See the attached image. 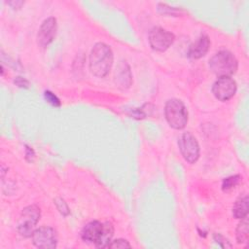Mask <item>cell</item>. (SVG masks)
Returning <instances> with one entry per match:
<instances>
[{
  "mask_svg": "<svg viewBox=\"0 0 249 249\" xmlns=\"http://www.w3.org/2000/svg\"><path fill=\"white\" fill-rule=\"evenodd\" d=\"M114 234V227L110 222L101 223L92 221L82 230L81 236L85 242L95 245L98 248H106Z\"/></svg>",
  "mask_w": 249,
  "mask_h": 249,
  "instance_id": "obj_1",
  "label": "cell"
},
{
  "mask_svg": "<svg viewBox=\"0 0 249 249\" xmlns=\"http://www.w3.org/2000/svg\"><path fill=\"white\" fill-rule=\"evenodd\" d=\"M113 60L111 48L105 43H96L89 54V69L94 76L103 78L109 73Z\"/></svg>",
  "mask_w": 249,
  "mask_h": 249,
  "instance_id": "obj_2",
  "label": "cell"
},
{
  "mask_svg": "<svg viewBox=\"0 0 249 249\" xmlns=\"http://www.w3.org/2000/svg\"><path fill=\"white\" fill-rule=\"evenodd\" d=\"M237 59L229 51H220L209 59L210 70L219 78L231 77L237 70Z\"/></svg>",
  "mask_w": 249,
  "mask_h": 249,
  "instance_id": "obj_3",
  "label": "cell"
},
{
  "mask_svg": "<svg viewBox=\"0 0 249 249\" xmlns=\"http://www.w3.org/2000/svg\"><path fill=\"white\" fill-rule=\"evenodd\" d=\"M164 115L168 124L175 129L184 128L188 123V110L179 99L172 98L166 102Z\"/></svg>",
  "mask_w": 249,
  "mask_h": 249,
  "instance_id": "obj_4",
  "label": "cell"
},
{
  "mask_svg": "<svg viewBox=\"0 0 249 249\" xmlns=\"http://www.w3.org/2000/svg\"><path fill=\"white\" fill-rule=\"evenodd\" d=\"M40 215V208L36 205H29L22 210L18 224V231L21 236L29 237L32 235Z\"/></svg>",
  "mask_w": 249,
  "mask_h": 249,
  "instance_id": "obj_5",
  "label": "cell"
},
{
  "mask_svg": "<svg viewBox=\"0 0 249 249\" xmlns=\"http://www.w3.org/2000/svg\"><path fill=\"white\" fill-rule=\"evenodd\" d=\"M179 150L184 160L189 163H195L199 158V145L196 138L190 132L183 133L178 140Z\"/></svg>",
  "mask_w": 249,
  "mask_h": 249,
  "instance_id": "obj_6",
  "label": "cell"
},
{
  "mask_svg": "<svg viewBox=\"0 0 249 249\" xmlns=\"http://www.w3.org/2000/svg\"><path fill=\"white\" fill-rule=\"evenodd\" d=\"M174 39V34L161 27H154L149 33V44L157 52L166 51L173 44Z\"/></svg>",
  "mask_w": 249,
  "mask_h": 249,
  "instance_id": "obj_7",
  "label": "cell"
},
{
  "mask_svg": "<svg viewBox=\"0 0 249 249\" xmlns=\"http://www.w3.org/2000/svg\"><path fill=\"white\" fill-rule=\"evenodd\" d=\"M31 237L33 244L38 248L53 249L57 244L56 231L51 227H41L36 229Z\"/></svg>",
  "mask_w": 249,
  "mask_h": 249,
  "instance_id": "obj_8",
  "label": "cell"
},
{
  "mask_svg": "<svg viewBox=\"0 0 249 249\" xmlns=\"http://www.w3.org/2000/svg\"><path fill=\"white\" fill-rule=\"evenodd\" d=\"M236 83L231 77H220L212 87L214 96L220 101L231 99L236 92Z\"/></svg>",
  "mask_w": 249,
  "mask_h": 249,
  "instance_id": "obj_9",
  "label": "cell"
},
{
  "mask_svg": "<svg viewBox=\"0 0 249 249\" xmlns=\"http://www.w3.org/2000/svg\"><path fill=\"white\" fill-rule=\"evenodd\" d=\"M56 28V19L53 17L46 18L42 22L37 34V42L41 48H46L53 42L55 37Z\"/></svg>",
  "mask_w": 249,
  "mask_h": 249,
  "instance_id": "obj_10",
  "label": "cell"
},
{
  "mask_svg": "<svg viewBox=\"0 0 249 249\" xmlns=\"http://www.w3.org/2000/svg\"><path fill=\"white\" fill-rule=\"evenodd\" d=\"M210 44L211 43H210L209 37L205 34H201L198 37V39L190 46L188 51V55L194 59H198L204 56L209 50Z\"/></svg>",
  "mask_w": 249,
  "mask_h": 249,
  "instance_id": "obj_11",
  "label": "cell"
},
{
  "mask_svg": "<svg viewBox=\"0 0 249 249\" xmlns=\"http://www.w3.org/2000/svg\"><path fill=\"white\" fill-rule=\"evenodd\" d=\"M248 214V196L245 195L239 196L233 206H232V215L236 219H242Z\"/></svg>",
  "mask_w": 249,
  "mask_h": 249,
  "instance_id": "obj_12",
  "label": "cell"
},
{
  "mask_svg": "<svg viewBox=\"0 0 249 249\" xmlns=\"http://www.w3.org/2000/svg\"><path fill=\"white\" fill-rule=\"evenodd\" d=\"M235 236L237 243H245L249 237V224H248V217L245 216L241 219V222L237 225L235 230Z\"/></svg>",
  "mask_w": 249,
  "mask_h": 249,
  "instance_id": "obj_13",
  "label": "cell"
},
{
  "mask_svg": "<svg viewBox=\"0 0 249 249\" xmlns=\"http://www.w3.org/2000/svg\"><path fill=\"white\" fill-rule=\"evenodd\" d=\"M124 66H125V63L124 64L123 68L119 69L118 73L116 72V83L120 85L119 87H123V89L128 88L131 84V76H130L129 68L127 66L126 69H124Z\"/></svg>",
  "mask_w": 249,
  "mask_h": 249,
  "instance_id": "obj_14",
  "label": "cell"
},
{
  "mask_svg": "<svg viewBox=\"0 0 249 249\" xmlns=\"http://www.w3.org/2000/svg\"><path fill=\"white\" fill-rule=\"evenodd\" d=\"M240 179H241V177L239 175H233V176L225 178L222 183V190L226 193L231 192L239 184Z\"/></svg>",
  "mask_w": 249,
  "mask_h": 249,
  "instance_id": "obj_15",
  "label": "cell"
},
{
  "mask_svg": "<svg viewBox=\"0 0 249 249\" xmlns=\"http://www.w3.org/2000/svg\"><path fill=\"white\" fill-rule=\"evenodd\" d=\"M44 96H45V99L47 100L48 103H50L51 105L54 106V107H58L60 106V101L58 99V97L56 95H54L52 91L50 90H46L44 92Z\"/></svg>",
  "mask_w": 249,
  "mask_h": 249,
  "instance_id": "obj_16",
  "label": "cell"
},
{
  "mask_svg": "<svg viewBox=\"0 0 249 249\" xmlns=\"http://www.w3.org/2000/svg\"><path fill=\"white\" fill-rule=\"evenodd\" d=\"M130 247H131V245L128 243L127 240L119 238V239H115V240L111 241L107 248H130Z\"/></svg>",
  "mask_w": 249,
  "mask_h": 249,
  "instance_id": "obj_17",
  "label": "cell"
},
{
  "mask_svg": "<svg viewBox=\"0 0 249 249\" xmlns=\"http://www.w3.org/2000/svg\"><path fill=\"white\" fill-rule=\"evenodd\" d=\"M55 204H56L57 209L59 210V212H60L62 215L66 216V215H68V214H69L68 206H67L66 202H65L63 199H61V198H57V199H55Z\"/></svg>",
  "mask_w": 249,
  "mask_h": 249,
  "instance_id": "obj_18",
  "label": "cell"
},
{
  "mask_svg": "<svg viewBox=\"0 0 249 249\" xmlns=\"http://www.w3.org/2000/svg\"><path fill=\"white\" fill-rule=\"evenodd\" d=\"M214 239L215 241H217L219 244H221L222 247H231V245L229 243V241L227 239H225L221 234L219 233H215L214 234Z\"/></svg>",
  "mask_w": 249,
  "mask_h": 249,
  "instance_id": "obj_19",
  "label": "cell"
},
{
  "mask_svg": "<svg viewBox=\"0 0 249 249\" xmlns=\"http://www.w3.org/2000/svg\"><path fill=\"white\" fill-rule=\"evenodd\" d=\"M14 82L19 88H28V82L21 77H17Z\"/></svg>",
  "mask_w": 249,
  "mask_h": 249,
  "instance_id": "obj_20",
  "label": "cell"
}]
</instances>
